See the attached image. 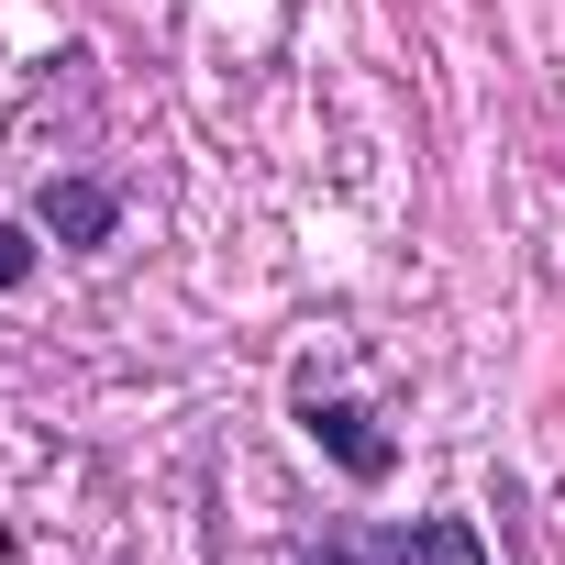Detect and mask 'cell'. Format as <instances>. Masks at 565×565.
Wrapping results in <instances>:
<instances>
[{
    "label": "cell",
    "instance_id": "6da1fadb",
    "mask_svg": "<svg viewBox=\"0 0 565 565\" xmlns=\"http://www.w3.org/2000/svg\"><path fill=\"white\" fill-rule=\"evenodd\" d=\"M333 565H488V543H477L455 510H433V521H411V532H355V543H333Z\"/></svg>",
    "mask_w": 565,
    "mask_h": 565
},
{
    "label": "cell",
    "instance_id": "7a4b0ae2",
    "mask_svg": "<svg viewBox=\"0 0 565 565\" xmlns=\"http://www.w3.org/2000/svg\"><path fill=\"white\" fill-rule=\"evenodd\" d=\"M45 222H56L67 244H100V233L122 222V200H111V189H89V178H67V189H45Z\"/></svg>",
    "mask_w": 565,
    "mask_h": 565
},
{
    "label": "cell",
    "instance_id": "3957f363",
    "mask_svg": "<svg viewBox=\"0 0 565 565\" xmlns=\"http://www.w3.org/2000/svg\"><path fill=\"white\" fill-rule=\"evenodd\" d=\"M311 433H322V444H333V455H344L355 477H388V444H377V433H366L355 411H311Z\"/></svg>",
    "mask_w": 565,
    "mask_h": 565
},
{
    "label": "cell",
    "instance_id": "277c9868",
    "mask_svg": "<svg viewBox=\"0 0 565 565\" xmlns=\"http://www.w3.org/2000/svg\"><path fill=\"white\" fill-rule=\"evenodd\" d=\"M23 277H34V244H23L12 222H0V289H23Z\"/></svg>",
    "mask_w": 565,
    "mask_h": 565
},
{
    "label": "cell",
    "instance_id": "5b68a950",
    "mask_svg": "<svg viewBox=\"0 0 565 565\" xmlns=\"http://www.w3.org/2000/svg\"><path fill=\"white\" fill-rule=\"evenodd\" d=\"M311 565H333V554H311Z\"/></svg>",
    "mask_w": 565,
    "mask_h": 565
}]
</instances>
